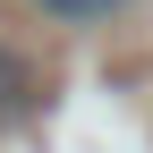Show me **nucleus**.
Segmentation results:
<instances>
[{
  "label": "nucleus",
  "mask_w": 153,
  "mask_h": 153,
  "mask_svg": "<svg viewBox=\"0 0 153 153\" xmlns=\"http://www.w3.org/2000/svg\"><path fill=\"white\" fill-rule=\"evenodd\" d=\"M34 111H43V68L0 34V128H26Z\"/></svg>",
  "instance_id": "1"
},
{
  "label": "nucleus",
  "mask_w": 153,
  "mask_h": 153,
  "mask_svg": "<svg viewBox=\"0 0 153 153\" xmlns=\"http://www.w3.org/2000/svg\"><path fill=\"white\" fill-rule=\"evenodd\" d=\"M26 9H43L51 26H111L128 0H26Z\"/></svg>",
  "instance_id": "2"
}]
</instances>
